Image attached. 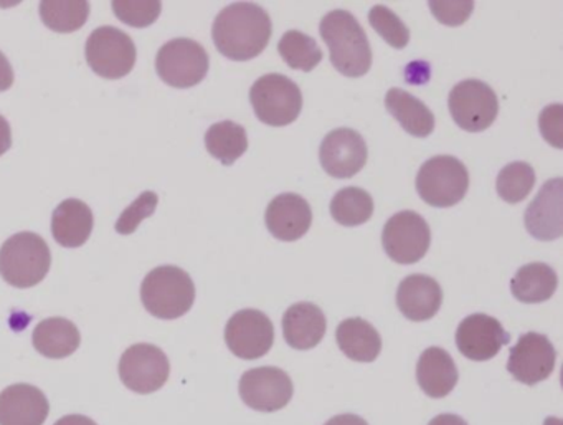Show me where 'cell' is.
Listing matches in <instances>:
<instances>
[{"label":"cell","instance_id":"obj_1","mask_svg":"<svg viewBox=\"0 0 563 425\" xmlns=\"http://www.w3.org/2000/svg\"><path fill=\"white\" fill-rule=\"evenodd\" d=\"M272 29V19L265 9L252 2H236L217 15L213 44L229 61H253L268 47Z\"/></svg>","mask_w":563,"mask_h":425},{"label":"cell","instance_id":"obj_2","mask_svg":"<svg viewBox=\"0 0 563 425\" xmlns=\"http://www.w3.org/2000/svg\"><path fill=\"white\" fill-rule=\"evenodd\" d=\"M322 41L328 44L331 64L349 78L364 77L372 67V48L364 29L347 11H332L319 25Z\"/></svg>","mask_w":563,"mask_h":425},{"label":"cell","instance_id":"obj_3","mask_svg":"<svg viewBox=\"0 0 563 425\" xmlns=\"http://www.w3.org/2000/svg\"><path fill=\"white\" fill-rule=\"evenodd\" d=\"M144 308L159 319H177L190 312L196 302V285L179 266H157L141 285Z\"/></svg>","mask_w":563,"mask_h":425},{"label":"cell","instance_id":"obj_4","mask_svg":"<svg viewBox=\"0 0 563 425\" xmlns=\"http://www.w3.org/2000/svg\"><path fill=\"white\" fill-rule=\"evenodd\" d=\"M52 252L34 232L12 236L0 249V275L15 288H32L51 272Z\"/></svg>","mask_w":563,"mask_h":425},{"label":"cell","instance_id":"obj_5","mask_svg":"<svg viewBox=\"0 0 563 425\" xmlns=\"http://www.w3.org/2000/svg\"><path fill=\"white\" fill-rule=\"evenodd\" d=\"M470 189L467 167L454 156H434L418 171V196L428 206L448 209L464 199Z\"/></svg>","mask_w":563,"mask_h":425},{"label":"cell","instance_id":"obj_6","mask_svg":"<svg viewBox=\"0 0 563 425\" xmlns=\"http://www.w3.org/2000/svg\"><path fill=\"white\" fill-rule=\"evenodd\" d=\"M250 103L262 123L275 128L288 127L301 115L302 94L291 78L268 74L253 84Z\"/></svg>","mask_w":563,"mask_h":425},{"label":"cell","instance_id":"obj_7","mask_svg":"<svg viewBox=\"0 0 563 425\" xmlns=\"http://www.w3.org/2000/svg\"><path fill=\"white\" fill-rule=\"evenodd\" d=\"M85 55L95 74L120 80L133 72L137 51L130 35L113 25H103L88 37Z\"/></svg>","mask_w":563,"mask_h":425},{"label":"cell","instance_id":"obj_8","mask_svg":"<svg viewBox=\"0 0 563 425\" xmlns=\"http://www.w3.org/2000/svg\"><path fill=\"white\" fill-rule=\"evenodd\" d=\"M209 68V54L192 39H174L157 52V75L169 87L180 90L196 87L207 77Z\"/></svg>","mask_w":563,"mask_h":425},{"label":"cell","instance_id":"obj_9","mask_svg":"<svg viewBox=\"0 0 563 425\" xmlns=\"http://www.w3.org/2000/svg\"><path fill=\"white\" fill-rule=\"evenodd\" d=\"M448 108L454 123L467 133H481L496 121L499 101L496 91L481 80L460 81L451 90Z\"/></svg>","mask_w":563,"mask_h":425},{"label":"cell","instance_id":"obj_10","mask_svg":"<svg viewBox=\"0 0 563 425\" xmlns=\"http://www.w3.org/2000/svg\"><path fill=\"white\" fill-rule=\"evenodd\" d=\"M430 243V226L413 210H401L391 216L382 233L385 253L401 265L420 262L427 255Z\"/></svg>","mask_w":563,"mask_h":425},{"label":"cell","instance_id":"obj_11","mask_svg":"<svg viewBox=\"0 0 563 425\" xmlns=\"http://www.w3.org/2000/svg\"><path fill=\"white\" fill-rule=\"evenodd\" d=\"M118 371L121 381L131 391L153 394L169 379L170 362L163 349L140 342L123 352Z\"/></svg>","mask_w":563,"mask_h":425},{"label":"cell","instance_id":"obj_12","mask_svg":"<svg viewBox=\"0 0 563 425\" xmlns=\"http://www.w3.org/2000/svg\"><path fill=\"white\" fill-rule=\"evenodd\" d=\"M225 342L240 359L253 361L268 355L275 342L272 319L258 309H242L225 326Z\"/></svg>","mask_w":563,"mask_h":425},{"label":"cell","instance_id":"obj_13","mask_svg":"<svg viewBox=\"0 0 563 425\" xmlns=\"http://www.w3.org/2000/svg\"><path fill=\"white\" fill-rule=\"evenodd\" d=\"M240 397L260 412H276L291 401L292 381L283 369L273 366L250 369L240 379Z\"/></svg>","mask_w":563,"mask_h":425},{"label":"cell","instance_id":"obj_14","mask_svg":"<svg viewBox=\"0 0 563 425\" xmlns=\"http://www.w3.org/2000/svg\"><path fill=\"white\" fill-rule=\"evenodd\" d=\"M556 351L550 339L540 333H526L520 336L509 352L507 371L516 381L536 385L550 378L555 369Z\"/></svg>","mask_w":563,"mask_h":425},{"label":"cell","instance_id":"obj_15","mask_svg":"<svg viewBox=\"0 0 563 425\" xmlns=\"http://www.w3.org/2000/svg\"><path fill=\"white\" fill-rule=\"evenodd\" d=\"M368 151L364 138L351 128H339L322 140L319 161L322 170L335 179H349L364 170Z\"/></svg>","mask_w":563,"mask_h":425},{"label":"cell","instance_id":"obj_16","mask_svg":"<svg viewBox=\"0 0 563 425\" xmlns=\"http://www.w3.org/2000/svg\"><path fill=\"white\" fill-rule=\"evenodd\" d=\"M510 341V335L493 316L474 313L456 329V346L471 361H489Z\"/></svg>","mask_w":563,"mask_h":425},{"label":"cell","instance_id":"obj_17","mask_svg":"<svg viewBox=\"0 0 563 425\" xmlns=\"http://www.w3.org/2000/svg\"><path fill=\"white\" fill-rule=\"evenodd\" d=\"M527 232L540 242H552L563 233V181H547L536 199L527 207Z\"/></svg>","mask_w":563,"mask_h":425},{"label":"cell","instance_id":"obj_18","mask_svg":"<svg viewBox=\"0 0 563 425\" xmlns=\"http://www.w3.org/2000/svg\"><path fill=\"white\" fill-rule=\"evenodd\" d=\"M265 220L269 233L275 239L282 242H296L311 229V206L299 194H279L269 203Z\"/></svg>","mask_w":563,"mask_h":425},{"label":"cell","instance_id":"obj_19","mask_svg":"<svg viewBox=\"0 0 563 425\" xmlns=\"http://www.w3.org/2000/svg\"><path fill=\"white\" fill-rule=\"evenodd\" d=\"M51 404L47 395L31 384H14L0 392V425H44Z\"/></svg>","mask_w":563,"mask_h":425},{"label":"cell","instance_id":"obj_20","mask_svg":"<svg viewBox=\"0 0 563 425\" xmlns=\"http://www.w3.org/2000/svg\"><path fill=\"white\" fill-rule=\"evenodd\" d=\"M443 292L440 283L428 275H408L397 290V306L410 322H428L440 312Z\"/></svg>","mask_w":563,"mask_h":425},{"label":"cell","instance_id":"obj_21","mask_svg":"<svg viewBox=\"0 0 563 425\" xmlns=\"http://www.w3.org/2000/svg\"><path fill=\"white\" fill-rule=\"evenodd\" d=\"M328 322L322 309L314 303H295L283 316V336L292 349L308 351L324 338Z\"/></svg>","mask_w":563,"mask_h":425},{"label":"cell","instance_id":"obj_22","mask_svg":"<svg viewBox=\"0 0 563 425\" xmlns=\"http://www.w3.org/2000/svg\"><path fill=\"white\" fill-rule=\"evenodd\" d=\"M93 212L80 199L64 200L52 216V236L55 242L67 249L85 246L93 232Z\"/></svg>","mask_w":563,"mask_h":425},{"label":"cell","instance_id":"obj_23","mask_svg":"<svg viewBox=\"0 0 563 425\" xmlns=\"http://www.w3.org/2000/svg\"><path fill=\"white\" fill-rule=\"evenodd\" d=\"M457 368L450 352L428 348L421 352L417 366V381L421 391L433 399L446 397L457 384Z\"/></svg>","mask_w":563,"mask_h":425},{"label":"cell","instance_id":"obj_24","mask_svg":"<svg viewBox=\"0 0 563 425\" xmlns=\"http://www.w3.org/2000/svg\"><path fill=\"white\" fill-rule=\"evenodd\" d=\"M385 108L408 134L427 138L434 130V115L423 101L401 88H391L385 97Z\"/></svg>","mask_w":563,"mask_h":425},{"label":"cell","instance_id":"obj_25","mask_svg":"<svg viewBox=\"0 0 563 425\" xmlns=\"http://www.w3.org/2000/svg\"><path fill=\"white\" fill-rule=\"evenodd\" d=\"M34 348L48 359H65L80 348L77 325L67 318H47L34 329Z\"/></svg>","mask_w":563,"mask_h":425},{"label":"cell","instance_id":"obj_26","mask_svg":"<svg viewBox=\"0 0 563 425\" xmlns=\"http://www.w3.org/2000/svg\"><path fill=\"white\" fill-rule=\"evenodd\" d=\"M339 349L352 361L374 362L382 351L377 329L362 318H347L335 329Z\"/></svg>","mask_w":563,"mask_h":425},{"label":"cell","instance_id":"obj_27","mask_svg":"<svg viewBox=\"0 0 563 425\" xmlns=\"http://www.w3.org/2000/svg\"><path fill=\"white\" fill-rule=\"evenodd\" d=\"M559 286V276L552 266L542 262L520 266L510 282L514 298L522 303H542L552 298Z\"/></svg>","mask_w":563,"mask_h":425},{"label":"cell","instance_id":"obj_28","mask_svg":"<svg viewBox=\"0 0 563 425\" xmlns=\"http://www.w3.org/2000/svg\"><path fill=\"white\" fill-rule=\"evenodd\" d=\"M206 148L223 166H232L249 150L246 130L233 121L212 124L206 133Z\"/></svg>","mask_w":563,"mask_h":425},{"label":"cell","instance_id":"obj_29","mask_svg":"<svg viewBox=\"0 0 563 425\" xmlns=\"http://www.w3.org/2000/svg\"><path fill=\"white\" fill-rule=\"evenodd\" d=\"M374 214V199L361 187H344L335 194L331 203V216L344 227H357L371 220Z\"/></svg>","mask_w":563,"mask_h":425},{"label":"cell","instance_id":"obj_30","mask_svg":"<svg viewBox=\"0 0 563 425\" xmlns=\"http://www.w3.org/2000/svg\"><path fill=\"white\" fill-rule=\"evenodd\" d=\"M42 22L51 31L58 34H71L80 31L90 18V4L88 2H57V0H44L41 4Z\"/></svg>","mask_w":563,"mask_h":425},{"label":"cell","instance_id":"obj_31","mask_svg":"<svg viewBox=\"0 0 563 425\" xmlns=\"http://www.w3.org/2000/svg\"><path fill=\"white\" fill-rule=\"evenodd\" d=\"M283 61L292 70L312 72L322 62V51L318 42L299 31H289L283 35L278 44Z\"/></svg>","mask_w":563,"mask_h":425},{"label":"cell","instance_id":"obj_32","mask_svg":"<svg viewBox=\"0 0 563 425\" xmlns=\"http://www.w3.org/2000/svg\"><path fill=\"white\" fill-rule=\"evenodd\" d=\"M536 171L530 164L517 161L500 170L496 181L497 194L504 203L519 204L532 193Z\"/></svg>","mask_w":563,"mask_h":425},{"label":"cell","instance_id":"obj_33","mask_svg":"<svg viewBox=\"0 0 563 425\" xmlns=\"http://www.w3.org/2000/svg\"><path fill=\"white\" fill-rule=\"evenodd\" d=\"M368 24L391 48L401 51L410 42V31H408L407 25L385 6H375L371 9Z\"/></svg>","mask_w":563,"mask_h":425},{"label":"cell","instance_id":"obj_34","mask_svg":"<svg viewBox=\"0 0 563 425\" xmlns=\"http://www.w3.org/2000/svg\"><path fill=\"white\" fill-rule=\"evenodd\" d=\"M163 4L153 2H134V0H117L113 2V12L123 24L134 29H146L159 19Z\"/></svg>","mask_w":563,"mask_h":425},{"label":"cell","instance_id":"obj_35","mask_svg":"<svg viewBox=\"0 0 563 425\" xmlns=\"http://www.w3.org/2000/svg\"><path fill=\"white\" fill-rule=\"evenodd\" d=\"M157 204H159L157 194L146 190V193L141 194V196L121 214L114 229H117V232L121 233V236H131V233L136 232L137 227H140L143 220H146L147 217L156 212Z\"/></svg>","mask_w":563,"mask_h":425},{"label":"cell","instance_id":"obj_36","mask_svg":"<svg viewBox=\"0 0 563 425\" xmlns=\"http://www.w3.org/2000/svg\"><path fill=\"white\" fill-rule=\"evenodd\" d=\"M430 11L433 12L434 18L441 24L450 25V28H457L463 25L467 19L471 18L474 11L473 0H463V2H428Z\"/></svg>","mask_w":563,"mask_h":425},{"label":"cell","instance_id":"obj_37","mask_svg":"<svg viewBox=\"0 0 563 425\" xmlns=\"http://www.w3.org/2000/svg\"><path fill=\"white\" fill-rule=\"evenodd\" d=\"M539 128L547 143L556 150L563 148V107L560 103L543 108L539 118Z\"/></svg>","mask_w":563,"mask_h":425},{"label":"cell","instance_id":"obj_38","mask_svg":"<svg viewBox=\"0 0 563 425\" xmlns=\"http://www.w3.org/2000/svg\"><path fill=\"white\" fill-rule=\"evenodd\" d=\"M14 85V68L2 52H0V94L11 90Z\"/></svg>","mask_w":563,"mask_h":425},{"label":"cell","instance_id":"obj_39","mask_svg":"<svg viewBox=\"0 0 563 425\" xmlns=\"http://www.w3.org/2000/svg\"><path fill=\"white\" fill-rule=\"evenodd\" d=\"M12 148V130L9 121L0 115V156Z\"/></svg>","mask_w":563,"mask_h":425},{"label":"cell","instance_id":"obj_40","mask_svg":"<svg viewBox=\"0 0 563 425\" xmlns=\"http://www.w3.org/2000/svg\"><path fill=\"white\" fill-rule=\"evenodd\" d=\"M324 425H368L365 418L358 417L355 414H341L332 417L331 421L325 422Z\"/></svg>","mask_w":563,"mask_h":425},{"label":"cell","instance_id":"obj_41","mask_svg":"<svg viewBox=\"0 0 563 425\" xmlns=\"http://www.w3.org/2000/svg\"><path fill=\"white\" fill-rule=\"evenodd\" d=\"M55 425H98L93 418L87 417V415L71 414L65 415L60 421L55 422Z\"/></svg>","mask_w":563,"mask_h":425},{"label":"cell","instance_id":"obj_42","mask_svg":"<svg viewBox=\"0 0 563 425\" xmlns=\"http://www.w3.org/2000/svg\"><path fill=\"white\" fill-rule=\"evenodd\" d=\"M428 425H467V422L464 421L463 417H460V415L441 414L431 418V422Z\"/></svg>","mask_w":563,"mask_h":425}]
</instances>
